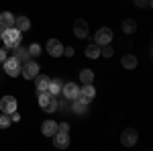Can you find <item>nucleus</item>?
Instances as JSON below:
<instances>
[{
  "label": "nucleus",
  "instance_id": "nucleus-1",
  "mask_svg": "<svg viewBox=\"0 0 153 151\" xmlns=\"http://www.w3.org/2000/svg\"><path fill=\"white\" fill-rule=\"evenodd\" d=\"M2 43H4V49H14V47L21 45V31L19 29H4V35H2Z\"/></svg>",
  "mask_w": 153,
  "mask_h": 151
},
{
  "label": "nucleus",
  "instance_id": "nucleus-2",
  "mask_svg": "<svg viewBox=\"0 0 153 151\" xmlns=\"http://www.w3.org/2000/svg\"><path fill=\"white\" fill-rule=\"evenodd\" d=\"M2 65H4V71H6L10 78H16V76H21V61L14 57V55H12V57H6Z\"/></svg>",
  "mask_w": 153,
  "mask_h": 151
},
{
  "label": "nucleus",
  "instance_id": "nucleus-3",
  "mask_svg": "<svg viewBox=\"0 0 153 151\" xmlns=\"http://www.w3.org/2000/svg\"><path fill=\"white\" fill-rule=\"evenodd\" d=\"M37 74H39V63L37 61H25L21 65V76L25 80H33Z\"/></svg>",
  "mask_w": 153,
  "mask_h": 151
},
{
  "label": "nucleus",
  "instance_id": "nucleus-4",
  "mask_svg": "<svg viewBox=\"0 0 153 151\" xmlns=\"http://www.w3.org/2000/svg\"><path fill=\"white\" fill-rule=\"evenodd\" d=\"M94 39H96V45H108V43L112 41V31H110L108 27H102V29L96 31Z\"/></svg>",
  "mask_w": 153,
  "mask_h": 151
},
{
  "label": "nucleus",
  "instance_id": "nucleus-5",
  "mask_svg": "<svg viewBox=\"0 0 153 151\" xmlns=\"http://www.w3.org/2000/svg\"><path fill=\"white\" fill-rule=\"evenodd\" d=\"M137 139H139V135H137L135 129H125L123 135H120V143H123L125 147H133V145L137 143Z\"/></svg>",
  "mask_w": 153,
  "mask_h": 151
},
{
  "label": "nucleus",
  "instance_id": "nucleus-6",
  "mask_svg": "<svg viewBox=\"0 0 153 151\" xmlns=\"http://www.w3.org/2000/svg\"><path fill=\"white\" fill-rule=\"evenodd\" d=\"M88 33H90L88 23H86L84 19H78V21L74 23V35L78 37V39H86V37H88Z\"/></svg>",
  "mask_w": 153,
  "mask_h": 151
},
{
  "label": "nucleus",
  "instance_id": "nucleus-7",
  "mask_svg": "<svg viewBox=\"0 0 153 151\" xmlns=\"http://www.w3.org/2000/svg\"><path fill=\"white\" fill-rule=\"evenodd\" d=\"M47 53L51 55V57H59V55H63V45H61L59 39H49V41H47Z\"/></svg>",
  "mask_w": 153,
  "mask_h": 151
},
{
  "label": "nucleus",
  "instance_id": "nucleus-8",
  "mask_svg": "<svg viewBox=\"0 0 153 151\" xmlns=\"http://www.w3.org/2000/svg\"><path fill=\"white\" fill-rule=\"evenodd\" d=\"M0 110L6 112V115L14 112V110H16V98H14V96H2V100H0Z\"/></svg>",
  "mask_w": 153,
  "mask_h": 151
},
{
  "label": "nucleus",
  "instance_id": "nucleus-9",
  "mask_svg": "<svg viewBox=\"0 0 153 151\" xmlns=\"http://www.w3.org/2000/svg\"><path fill=\"white\" fill-rule=\"evenodd\" d=\"M96 96V90L92 84H84L82 88H80V92H78V98H82L84 102H92Z\"/></svg>",
  "mask_w": 153,
  "mask_h": 151
},
{
  "label": "nucleus",
  "instance_id": "nucleus-10",
  "mask_svg": "<svg viewBox=\"0 0 153 151\" xmlns=\"http://www.w3.org/2000/svg\"><path fill=\"white\" fill-rule=\"evenodd\" d=\"M61 92H63V96H65V98L74 100V98H78V92H80V88H78L74 82H68V84H63Z\"/></svg>",
  "mask_w": 153,
  "mask_h": 151
},
{
  "label": "nucleus",
  "instance_id": "nucleus-11",
  "mask_svg": "<svg viewBox=\"0 0 153 151\" xmlns=\"http://www.w3.org/2000/svg\"><path fill=\"white\" fill-rule=\"evenodd\" d=\"M53 145H55L57 149H65V147L70 145L68 133H55V135H53Z\"/></svg>",
  "mask_w": 153,
  "mask_h": 151
},
{
  "label": "nucleus",
  "instance_id": "nucleus-12",
  "mask_svg": "<svg viewBox=\"0 0 153 151\" xmlns=\"http://www.w3.org/2000/svg\"><path fill=\"white\" fill-rule=\"evenodd\" d=\"M33 80H35V88H37V92H45V90L49 88V78H47V76H43V74H37Z\"/></svg>",
  "mask_w": 153,
  "mask_h": 151
},
{
  "label": "nucleus",
  "instance_id": "nucleus-13",
  "mask_svg": "<svg viewBox=\"0 0 153 151\" xmlns=\"http://www.w3.org/2000/svg\"><path fill=\"white\" fill-rule=\"evenodd\" d=\"M41 133H43L45 137H53V135L57 133V123H55V121H45L43 127H41Z\"/></svg>",
  "mask_w": 153,
  "mask_h": 151
},
{
  "label": "nucleus",
  "instance_id": "nucleus-14",
  "mask_svg": "<svg viewBox=\"0 0 153 151\" xmlns=\"http://www.w3.org/2000/svg\"><path fill=\"white\" fill-rule=\"evenodd\" d=\"M14 14H10V12H2L0 14V27H4V29H10V27H14Z\"/></svg>",
  "mask_w": 153,
  "mask_h": 151
},
{
  "label": "nucleus",
  "instance_id": "nucleus-15",
  "mask_svg": "<svg viewBox=\"0 0 153 151\" xmlns=\"http://www.w3.org/2000/svg\"><path fill=\"white\" fill-rule=\"evenodd\" d=\"M14 29H19L21 33H23V31H29V29H31V21H29L27 16H16V19H14Z\"/></svg>",
  "mask_w": 153,
  "mask_h": 151
},
{
  "label": "nucleus",
  "instance_id": "nucleus-16",
  "mask_svg": "<svg viewBox=\"0 0 153 151\" xmlns=\"http://www.w3.org/2000/svg\"><path fill=\"white\" fill-rule=\"evenodd\" d=\"M120 63H123V68H125V70H135V68H137V57H135V55H131V53H127V55H123Z\"/></svg>",
  "mask_w": 153,
  "mask_h": 151
},
{
  "label": "nucleus",
  "instance_id": "nucleus-17",
  "mask_svg": "<svg viewBox=\"0 0 153 151\" xmlns=\"http://www.w3.org/2000/svg\"><path fill=\"white\" fill-rule=\"evenodd\" d=\"M14 57L19 59V61H21V65H23L25 61H29V51H27V49H25V47H14Z\"/></svg>",
  "mask_w": 153,
  "mask_h": 151
},
{
  "label": "nucleus",
  "instance_id": "nucleus-18",
  "mask_svg": "<svg viewBox=\"0 0 153 151\" xmlns=\"http://www.w3.org/2000/svg\"><path fill=\"white\" fill-rule=\"evenodd\" d=\"M61 88H63V82L61 80H49V92L53 94V96H57L59 92H61Z\"/></svg>",
  "mask_w": 153,
  "mask_h": 151
},
{
  "label": "nucleus",
  "instance_id": "nucleus-19",
  "mask_svg": "<svg viewBox=\"0 0 153 151\" xmlns=\"http://www.w3.org/2000/svg\"><path fill=\"white\" fill-rule=\"evenodd\" d=\"M80 82H82V84H92V82H94V71L92 70H82L80 71Z\"/></svg>",
  "mask_w": 153,
  "mask_h": 151
},
{
  "label": "nucleus",
  "instance_id": "nucleus-20",
  "mask_svg": "<svg viewBox=\"0 0 153 151\" xmlns=\"http://www.w3.org/2000/svg\"><path fill=\"white\" fill-rule=\"evenodd\" d=\"M135 31H137V23H135L133 19H127V21L123 23V33L131 35V33H135Z\"/></svg>",
  "mask_w": 153,
  "mask_h": 151
},
{
  "label": "nucleus",
  "instance_id": "nucleus-21",
  "mask_svg": "<svg viewBox=\"0 0 153 151\" xmlns=\"http://www.w3.org/2000/svg\"><path fill=\"white\" fill-rule=\"evenodd\" d=\"M86 57H90V59L100 57V45H88L86 47Z\"/></svg>",
  "mask_w": 153,
  "mask_h": 151
},
{
  "label": "nucleus",
  "instance_id": "nucleus-22",
  "mask_svg": "<svg viewBox=\"0 0 153 151\" xmlns=\"http://www.w3.org/2000/svg\"><path fill=\"white\" fill-rule=\"evenodd\" d=\"M57 108H59V100H57V96H51L49 104H47V106H43V110H45V112H49V115H51V112H55Z\"/></svg>",
  "mask_w": 153,
  "mask_h": 151
},
{
  "label": "nucleus",
  "instance_id": "nucleus-23",
  "mask_svg": "<svg viewBox=\"0 0 153 151\" xmlns=\"http://www.w3.org/2000/svg\"><path fill=\"white\" fill-rule=\"evenodd\" d=\"M51 96H53V94L49 92V90H45V92H39V106H41V108H43V106H47L49 100H51Z\"/></svg>",
  "mask_w": 153,
  "mask_h": 151
},
{
  "label": "nucleus",
  "instance_id": "nucleus-24",
  "mask_svg": "<svg viewBox=\"0 0 153 151\" xmlns=\"http://www.w3.org/2000/svg\"><path fill=\"white\" fill-rule=\"evenodd\" d=\"M10 115H6V112H2L0 115V129H6V127H10Z\"/></svg>",
  "mask_w": 153,
  "mask_h": 151
},
{
  "label": "nucleus",
  "instance_id": "nucleus-25",
  "mask_svg": "<svg viewBox=\"0 0 153 151\" xmlns=\"http://www.w3.org/2000/svg\"><path fill=\"white\" fill-rule=\"evenodd\" d=\"M27 51H29V55H31V57H37V55L41 53V45H39V43H33Z\"/></svg>",
  "mask_w": 153,
  "mask_h": 151
},
{
  "label": "nucleus",
  "instance_id": "nucleus-26",
  "mask_svg": "<svg viewBox=\"0 0 153 151\" xmlns=\"http://www.w3.org/2000/svg\"><path fill=\"white\" fill-rule=\"evenodd\" d=\"M100 55L112 57V47H110V43H108V45H100Z\"/></svg>",
  "mask_w": 153,
  "mask_h": 151
},
{
  "label": "nucleus",
  "instance_id": "nucleus-27",
  "mask_svg": "<svg viewBox=\"0 0 153 151\" xmlns=\"http://www.w3.org/2000/svg\"><path fill=\"white\" fill-rule=\"evenodd\" d=\"M57 133H70V125H68V123H61V125H57Z\"/></svg>",
  "mask_w": 153,
  "mask_h": 151
},
{
  "label": "nucleus",
  "instance_id": "nucleus-28",
  "mask_svg": "<svg viewBox=\"0 0 153 151\" xmlns=\"http://www.w3.org/2000/svg\"><path fill=\"white\" fill-rule=\"evenodd\" d=\"M137 6H143V8H149L151 6V0H135Z\"/></svg>",
  "mask_w": 153,
  "mask_h": 151
},
{
  "label": "nucleus",
  "instance_id": "nucleus-29",
  "mask_svg": "<svg viewBox=\"0 0 153 151\" xmlns=\"http://www.w3.org/2000/svg\"><path fill=\"white\" fill-rule=\"evenodd\" d=\"M63 55L65 57H71L74 55V47H63Z\"/></svg>",
  "mask_w": 153,
  "mask_h": 151
},
{
  "label": "nucleus",
  "instance_id": "nucleus-30",
  "mask_svg": "<svg viewBox=\"0 0 153 151\" xmlns=\"http://www.w3.org/2000/svg\"><path fill=\"white\" fill-rule=\"evenodd\" d=\"M10 121H12V123H19V121H21V115H19L16 110H14V112H10Z\"/></svg>",
  "mask_w": 153,
  "mask_h": 151
},
{
  "label": "nucleus",
  "instance_id": "nucleus-31",
  "mask_svg": "<svg viewBox=\"0 0 153 151\" xmlns=\"http://www.w3.org/2000/svg\"><path fill=\"white\" fill-rule=\"evenodd\" d=\"M6 57H8V55H6V49H0V63H4Z\"/></svg>",
  "mask_w": 153,
  "mask_h": 151
},
{
  "label": "nucleus",
  "instance_id": "nucleus-32",
  "mask_svg": "<svg viewBox=\"0 0 153 151\" xmlns=\"http://www.w3.org/2000/svg\"><path fill=\"white\" fill-rule=\"evenodd\" d=\"M2 35H4V27H0V41H2Z\"/></svg>",
  "mask_w": 153,
  "mask_h": 151
}]
</instances>
